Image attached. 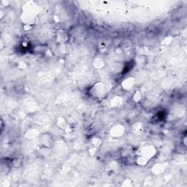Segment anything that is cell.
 <instances>
[{
	"label": "cell",
	"mask_w": 187,
	"mask_h": 187,
	"mask_svg": "<svg viewBox=\"0 0 187 187\" xmlns=\"http://www.w3.org/2000/svg\"><path fill=\"white\" fill-rule=\"evenodd\" d=\"M134 99L136 101H139L141 99V93H140V91H137L136 92V94L134 95Z\"/></svg>",
	"instance_id": "obj_10"
},
{
	"label": "cell",
	"mask_w": 187,
	"mask_h": 187,
	"mask_svg": "<svg viewBox=\"0 0 187 187\" xmlns=\"http://www.w3.org/2000/svg\"><path fill=\"white\" fill-rule=\"evenodd\" d=\"M134 131L135 132H140L142 130V124L140 123L136 124L135 125H134Z\"/></svg>",
	"instance_id": "obj_9"
},
{
	"label": "cell",
	"mask_w": 187,
	"mask_h": 187,
	"mask_svg": "<svg viewBox=\"0 0 187 187\" xmlns=\"http://www.w3.org/2000/svg\"><path fill=\"white\" fill-rule=\"evenodd\" d=\"M124 126L121 124H117L112 128V129H110V135H112L114 137H119L122 136V134H124Z\"/></svg>",
	"instance_id": "obj_3"
},
{
	"label": "cell",
	"mask_w": 187,
	"mask_h": 187,
	"mask_svg": "<svg viewBox=\"0 0 187 187\" xmlns=\"http://www.w3.org/2000/svg\"><path fill=\"white\" fill-rule=\"evenodd\" d=\"M56 124H57L58 127H59L62 129H66L67 127L68 126L67 122H66V120L64 118H59V119H58L57 122H56Z\"/></svg>",
	"instance_id": "obj_6"
},
{
	"label": "cell",
	"mask_w": 187,
	"mask_h": 187,
	"mask_svg": "<svg viewBox=\"0 0 187 187\" xmlns=\"http://www.w3.org/2000/svg\"><path fill=\"white\" fill-rule=\"evenodd\" d=\"M41 142L46 147H50L53 144V138L49 134H46L42 136Z\"/></svg>",
	"instance_id": "obj_4"
},
{
	"label": "cell",
	"mask_w": 187,
	"mask_h": 187,
	"mask_svg": "<svg viewBox=\"0 0 187 187\" xmlns=\"http://www.w3.org/2000/svg\"><path fill=\"white\" fill-rule=\"evenodd\" d=\"M21 160L19 158H16L14 159L13 160V161H12V163H13V165L15 166L16 167H20L21 165Z\"/></svg>",
	"instance_id": "obj_8"
},
{
	"label": "cell",
	"mask_w": 187,
	"mask_h": 187,
	"mask_svg": "<svg viewBox=\"0 0 187 187\" xmlns=\"http://www.w3.org/2000/svg\"><path fill=\"white\" fill-rule=\"evenodd\" d=\"M155 149H154L153 146H143L141 149H140L139 151V156L143 157V158L149 160V159L151 158L155 154Z\"/></svg>",
	"instance_id": "obj_1"
},
{
	"label": "cell",
	"mask_w": 187,
	"mask_h": 187,
	"mask_svg": "<svg viewBox=\"0 0 187 187\" xmlns=\"http://www.w3.org/2000/svg\"><path fill=\"white\" fill-rule=\"evenodd\" d=\"M105 89L104 85L102 83H97L90 89V93L92 97H100L104 94Z\"/></svg>",
	"instance_id": "obj_2"
},
{
	"label": "cell",
	"mask_w": 187,
	"mask_h": 187,
	"mask_svg": "<svg viewBox=\"0 0 187 187\" xmlns=\"http://www.w3.org/2000/svg\"><path fill=\"white\" fill-rule=\"evenodd\" d=\"M134 84V80L132 78H128L125 79L124 82L122 83V86L126 90H129V89H132L133 86Z\"/></svg>",
	"instance_id": "obj_5"
},
{
	"label": "cell",
	"mask_w": 187,
	"mask_h": 187,
	"mask_svg": "<svg viewBox=\"0 0 187 187\" xmlns=\"http://www.w3.org/2000/svg\"><path fill=\"white\" fill-rule=\"evenodd\" d=\"M92 146H93V147H95V148L99 147L102 143L101 139L97 138V137H94V138L92 139Z\"/></svg>",
	"instance_id": "obj_7"
}]
</instances>
